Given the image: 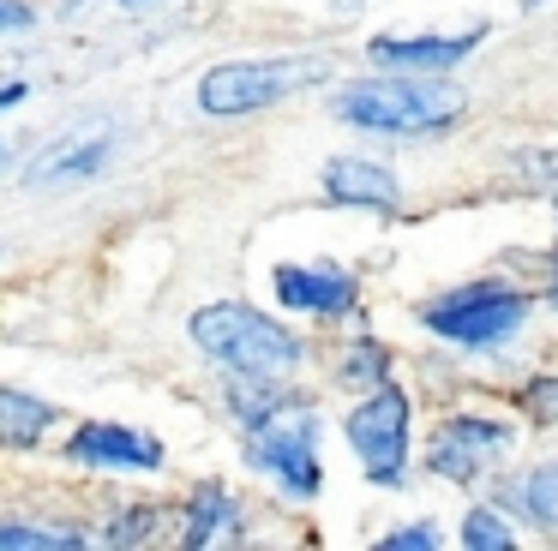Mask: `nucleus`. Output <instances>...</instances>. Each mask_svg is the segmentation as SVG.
<instances>
[{
	"instance_id": "nucleus-8",
	"label": "nucleus",
	"mask_w": 558,
	"mask_h": 551,
	"mask_svg": "<svg viewBox=\"0 0 558 551\" xmlns=\"http://www.w3.org/2000/svg\"><path fill=\"white\" fill-rule=\"evenodd\" d=\"M505 450H510V426H498V419H450L433 438V450H426V467L457 479V486H469V479H481V467H493Z\"/></svg>"
},
{
	"instance_id": "nucleus-10",
	"label": "nucleus",
	"mask_w": 558,
	"mask_h": 551,
	"mask_svg": "<svg viewBox=\"0 0 558 551\" xmlns=\"http://www.w3.org/2000/svg\"><path fill=\"white\" fill-rule=\"evenodd\" d=\"M66 455L85 467H157L162 443L150 431H133V426H78L66 438Z\"/></svg>"
},
{
	"instance_id": "nucleus-9",
	"label": "nucleus",
	"mask_w": 558,
	"mask_h": 551,
	"mask_svg": "<svg viewBox=\"0 0 558 551\" xmlns=\"http://www.w3.org/2000/svg\"><path fill=\"white\" fill-rule=\"evenodd\" d=\"M481 42V30H462V36H373V66L378 72H445L457 66L469 48Z\"/></svg>"
},
{
	"instance_id": "nucleus-20",
	"label": "nucleus",
	"mask_w": 558,
	"mask_h": 551,
	"mask_svg": "<svg viewBox=\"0 0 558 551\" xmlns=\"http://www.w3.org/2000/svg\"><path fill=\"white\" fill-rule=\"evenodd\" d=\"M0 19H7V30H25V24H31V12L19 7V0H7V7H0Z\"/></svg>"
},
{
	"instance_id": "nucleus-5",
	"label": "nucleus",
	"mask_w": 558,
	"mask_h": 551,
	"mask_svg": "<svg viewBox=\"0 0 558 551\" xmlns=\"http://www.w3.org/2000/svg\"><path fill=\"white\" fill-rule=\"evenodd\" d=\"M421 318L433 323V335H445V342H457V347H493L529 318V294L481 282V287H457V294L433 299Z\"/></svg>"
},
{
	"instance_id": "nucleus-17",
	"label": "nucleus",
	"mask_w": 558,
	"mask_h": 551,
	"mask_svg": "<svg viewBox=\"0 0 558 551\" xmlns=\"http://www.w3.org/2000/svg\"><path fill=\"white\" fill-rule=\"evenodd\" d=\"M462 546H469V551H510L517 539H510V527L498 522V515L469 510V522H462Z\"/></svg>"
},
{
	"instance_id": "nucleus-21",
	"label": "nucleus",
	"mask_w": 558,
	"mask_h": 551,
	"mask_svg": "<svg viewBox=\"0 0 558 551\" xmlns=\"http://www.w3.org/2000/svg\"><path fill=\"white\" fill-rule=\"evenodd\" d=\"M121 7H150V0H121Z\"/></svg>"
},
{
	"instance_id": "nucleus-14",
	"label": "nucleus",
	"mask_w": 558,
	"mask_h": 551,
	"mask_svg": "<svg viewBox=\"0 0 558 551\" xmlns=\"http://www.w3.org/2000/svg\"><path fill=\"white\" fill-rule=\"evenodd\" d=\"M54 426V402H37V395L25 390H0V431H7V443H37L43 431Z\"/></svg>"
},
{
	"instance_id": "nucleus-6",
	"label": "nucleus",
	"mask_w": 558,
	"mask_h": 551,
	"mask_svg": "<svg viewBox=\"0 0 558 551\" xmlns=\"http://www.w3.org/2000/svg\"><path fill=\"white\" fill-rule=\"evenodd\" d=\"M349 443L366 462L373 486H402V462H409V395L402 390H373L349 414Z\"/></svg>"
},
{
	"instance_id": "nucleus-1",
	"label": "nucleus",
	"mask_w": 558,
	"mask_h": 551,
	"mask_svg": "<svg viewBox=\"0 0 558 551\" xmlns=\"http://www.w3.org/2000/svg\"><path fill=\"white\" fill-rule=\"evenodd\" d=\"M337 114L366 132H433L462 114V90L438 84L433 72H385V78H361L337 96Z\"/></svg>"
},
{
	"instance_id": "nucleus-18",
	"label": "nucleus",
	"mask_w": 558,
	"mask_h": 551,
	"mask_svg": "<svg viewBox=\"0 0 558 551\" xmlns=\"http://www.w3.org/2000/svg\"><path fill=\"white\" fill-rule=\"evenodd\" d=\"M150 527H157V510H121L109 527L114 546H138V539H150Z\"/></svg>"
},
{
	"instance_id": "nucleus-12",
	"label": "nucleus",
	"mask_w": 558,
	"mask_h": 551,
	"mask_svg": "<svg viewBox=\"0 0 558 551\" xmlns=\"http://www.w3.org/2000/svg\"><path fill=\"white\" fill-rule=\"evenodd\" d=\"M325 192L337 204H366V210H390L397 204V174L378 162H361V156H337L325 168Z\"/></svg>"
},
{
	"instance_id": "nucleus-23",
	"label": "nucleus",
	"mask_w": 558,
	"mask_h": 551,
	"mask_svg": "<svg viewBox=\"0 0 558 551\" xmlns=\"http://www.w3.org/2000/svg\"><path fill=\"white\" fill-rule=\"evenodd\" d=\"M553 306H558V276H553Z\"/></svg>"
},
{
	"instance_id": "nucleus-7",
	"label": "nucleus",
	"mask_w": 558,
	"mask_h": 551,
	"mask_svg": "<svg viewBox=\"0 0 558 551\" xmlns=\"http://www.w3.org/2000/svg\"><path fill=\"white\" fill-rule=\"evenodd\" d=\"M114 156V126L109 120H73L61 138L43 144V156L25 168V186L31 192H66V186H85L109 168Z\"/></svg>"
},
{
	"instance_id": "nucleus-3",
	"label": "nucleus",
	"mask_w": 558,
	"mask_h": 551,
	"mask_svg": "<svg viewBox=\"0 0 558 551\" xmlns=\"http://www.w3.org/2000/svg\"><path fill=\"white\" fill-rule=\"evenodd\" d=\"M318 78H325V60H229V66L205 72L198 108L205 114H253V108H270Z\"/></svg>"
},
{
	"instance_id": "nucleus-15",
	"label": "nucleus",
	"mask_w": 558,
	"mask_h": 551,
	"mask_svg": "<svg viewBox=\"0 0 558 551\" xmlns=\"http://www.w3.org/2000/svg\"><path fill=\"white\" fill-rule=\"evenodd\" d=\"M505 498L517 503L522 515H534L541 527H558V462H553V467H541V474H529L522 486H510Z\"/></svg>"
},
{
	"instance_id": "nucleus-16",
	"label": "nucleus",
	"mask_w": 558,
	"mask_h": 551,
	"mask_svg": "<svg viewBox=\"0 0 558 551\" xmlns=\"http://www.w3.org/2000/svg\"><path fill=\"white\" fill-rule=\"evenodd\" d=\"M0 546H7V551H31V546H61V551H73V546H85V534H73V527H25V522H7V527H0Z\"/></svg>"
},
{
	"instance_id": "nucleus-2",
	"label": "nucleus",
	"mask_w": 558,
	"mask_h": 551,
	"mask_svg": "<svg viewBox=\"0 0 558 551\" xmlns=\"http://www.w3.org/2000/svg\"><path fill=\"white\" fill-rule=\"evenodd\" d=\"M193 342L241 378H282L301 366V342L277 318L241 306V299H217V306L193 311Z\"/></svg>"
},
{
	"instance_id": "nucleus-19",
	"label": "nucleus",
	"mask_w": 558,
	"mask_h": 551,
	"mask_svg": "<svg viewBox=\"0 0 558 551\" xmlns=\"http://www.w3.org/2000/svg\"><path fill=\"white\" fill-rule=\"evenodd\" d=\"M385 551H438V534L426 522H414V527H397V534H385L378 539Z\"/></svg>"
},
{
	"instance_id": "nucleus-11",
	"label": "nucleus",
	"mask_w": 558,
	"mask_h": 551,
	"mask_svg": "<svg viewBox=\"0 0 558 551\" xmlns=\"http://www.w3.org/2000/svg\"><path fill=\"white\" fill-rule=\"evenodd\" d=\"M277 299L294 311H318V318H330V311H349L354 306V282L342 270H330V264H282L277 270Z\"/></svg>"
},
{
	"instance_id": "nucleus-4",
	"label": "nucleus",
	"mask_w": 558,
	"mask_h": 551,
	"mask_svg": "<svg viewBox=\"0 0 558 551\" xmlns=\"http://www.w3.org/2000/svg\"><path fill=\"white\" fill-rule=\"evenodd\" d=\"M246 455H253V467H265L301 503L318 498V486H325V467H318V419L306 407L289 414V402H282L277 414H265L253 426V438H246Z\"/></svg>"
},
{
	"instance_id": "nucleus-13",
	"label": "nucleus",
	"mask_w": 558,
	"mask_h": 551,
	"mask_svg": "<svg viewBox=\"0 0 558 551\" xmlns=\"http://www.w3.org/2000/svg\"><path fill=\"white\" fill-rule=\"evenodd\" d=\"M222 527H241V503H234L222 486H198V498L186 503V534H181V546H210Z\"/></svg>"
},
{
	"instance_id": "nucleus-22",
	"label": "nucleus",
	"mask_w": 558,
	"mask_h": 551,
	"mask_svg": "<svg viewBox=\"0 0 558 551\" xmlns=\"http://www.w3.org/2000/svg\"><path fill=\"white\" fill-rule=\"evenodd\" d=\"M78 7H85V0H66V12H78Z\"/></svg>"
}]
</instances>
